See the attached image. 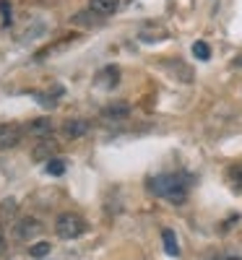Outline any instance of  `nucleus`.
<instances>
[{
	"label": "nucleus",
	"mask_w": 242,
	"mask_h": 260,
	"mask_svg": "<svg viewBox=\"0 0 242 260\" xmlns=\"http://www.w3.org/2000/svg\"><path fill=\"white\" fill-rule=\"evenodd\" d=\"M188 190H190V177L177 175V172H164V175L148 180V192L172 203H183L188 198Z\"/></svg>",
	"instance_id": "f257e3e1"
},
{
	"label": "nucleus",
	"mask_w": 242,
	"mask_h": 260,
	"mask_svg": "<svg viewBox=\"0 0 242 260\" xmlns=\"http://www.w3.org/2000/svg\"><path fill=\"white\" fill-rule=\"evenodd\" d=\"M83 232H86L83 216H78L73 211H65L55 219V234L60 237V240H76V237H81Z\"/></svg>",
	"instance_id": "f03ea898"
},
{
	"label": "nucleus",
	"mask_w": 242,
	"mask_h": 260,
	"mask_svg": "<svg viewBox=\"0 0 242 260\" xmlns=\"http://www.w3.org/2000/svg\"><path fill=\"white\" fill-rule=\"evenodd\" d=\"M39 232H42V224H39V219H34V216H24V219H18L13 224V237L18 242H32Z\"/></svg>",
	"instance_id": "7ed1b4c3"
},
{
	"label": "nucleus",
	"mask_w": 242,
	"mask_h": 260,
	"mask_svg": "<svg viewBox=\"0 0 242 260\" xmlns=\"http://www.w3.org/2000/svg\"><path fill=\"white\" fill-rule=\"evenodd\" d=\"M21 141H24V127L16 122H0V151L16 148Z\"/></svg>",
	"instance_id": "20e7f679"
},
{
	"label": "nucleus",
	"mask_w": 242,
	"mask_h": 260,
	"mask_svg": "<svg viewBox=\"0 0 242 260\" xmlns=\"http://www.w3.org/2000/svg\"><path fill=\"white\" fill-rule=\"evenodd\" d=\"M57 148H60V143L55 141V138H39V143L32 148V159L34 161H50V159H55V154H57Z\"/></svg>",
	"instance_id": "39448f33"
},
{
	"label": "nucleus",
	"mask_w": 242,
	"mask_h": 260,
	"mask_svg": "<svg viewBox=\"0 0 242 260\" xmlns=\"http://www.w3.org/2000/svg\"><path fill=\"white\" fill-rule=\"evenodd\" d=\"M52 130H55V122H52L50 117H37V120L26 122L24 133H29V136H34V138H50Z\"/></svg>",
	"instance_id": "423d86ee"
},
{
	"label": "nucleus",
	"mask_w": 242,
	"mask_h": 260,
	"mask_svg": "<svg viewBox=\"0 0 242 260\" xmlns=\"http://www.w3.org/2000/svg\"><path fill=\"white\" fill-rule=\"evenodd\" d=\"M89 120H81V117H76V120H65L63 122V136L65 138H71V141H76V138H83L86 133H89Z\"/></svg>",
	"instance_id": "0eeeda50"
},
{
	"label": "nucleus",
	"mask_w": 242,
	"mask_h": 260,
	"mask_svg": "<svg viewBox=\"0 0 242 260\" xmlns=\"http://www.w3.org/2000/svg\"><path fill=\"white\" fill-rule=\"evenodd\" d=\"M97 83L102 86V89H115V86L120 83V68L117 65H107V68H102L97 73Z\"/></svg>",
	"instance_id": "6e6552de"
},
{
	"label": "nucleus",
	"mask_w": 242,
	"mask_h": 260,
	"mask_svg": "<svg viewBox=\"0 0 242 260\" xmlns=\"http://www.w3.org/2000/svg\"><path fill=\"white\" fill-rule=\"evenodd\" d=\"M120 8V0H89V11L97 16H112Z\"/></svg>",
	"instance_id": "1a4fd4ad"
},
{
	"label": "nucleus",
	"mask_w": 242,
	"mask_h": 260,
	"mask_svg": "<svg viewBox=\"0 0 242 260\" xmlns=\"http://www.w3.org/2000/svg\"><path fill=\"white\" fill-rule=\"evenodd\" d=\"M102 115H104L107 120H125V117L130 115V107H128L125 102H115V104L104 107V110H102Z\"/></svg>",
	"instance_id": "9d476101"
},
{
	"label": "nucleus",
	"mask_w": 242,
	"mask_h": 260,
	"mask_svg": "<svg viewBox=\"0 0 242 260\" xmlns=\"http://www.w3.org/2000/svg\"><path fill=\"white\" fill-rule=\"evenodd\" d=\"M162 242H164V252L169 257H177L180 255V245H177V237H174L172 229H162Z\"/></svg>",
	"instance_id": "9b49d317"
},
{
	"label": "nucleus",
	"mask_w": 242,
	"mask_h": 260,
	"mask_svg": "<svg viewBox=\"0 0 242 260\" xmlns=\"http://www.w3.org/2000/svg\"><path fill=\"white\" fill-rule=\"evenodd\" d=\"M73 24H78V26H97L99 24V16L94 11H81V13L73 16Z\"/></svg>",
	"instance_id": "f8f14e48"
},
{
	"label": "nucleus",
	"mask_w": 242,
	"mask_h": 260,
	"mask_svg": "<svg viewBox=\"0 0 242 260\" xmlns=\"http://www.w3.org/2000/svg\"><path fill=\"white\" fill-rule=\"evenodd\" d=\"M16 211H18V203L13 198H6L3 203H0V221H11L16 216Z\"/></svg>",
	"instance_id": "ddd939ff"
},
{
	"label": "nucleus",
	"mask_w": 242,
	"mask_h": 260,
	"mask_svg": "<svg viewBox=\"0 0 242 260\" xmlns=\"http://www.w3.org/2000/svg\"><path fill=\"white\" fill-rule=\"evenodd\" d=\"M45 172H47V175H52V177H60L63 175V172H65V159H50L47 161V167H45Z\"/></svg>",
	"instance_id": "4468645a"
},
{
	"label": "nucleus",
	"mask_w": 242,
	"mask_h": 260,
	"mask_svg": "<svg viewBox=\"0 0 242 260\" xmlns=\"http://www.w3.org/2000/svg\"><path fill=\"white\" fill-rule=\"evenodd\" d=\"M50 250H52L50 242H37V245L29 247V255L32 257H45V255H50Z\"/></svg>",
	"instance_id": "2eb2a0df"
},
{
	"label": "nucleus",
	"mask_w": 242,
	"mask_h": 260,
	"mask_svg": "<svg viewBox=\"0 0 242 260\" xmlns=\"http://www.w3.org/2000/svg\"><path fill=\"white\" fill-rule=\"evenodd\" d=\"M193 55L198 60H208L211 57V47L206 45V42H195V45H193Z\"/></svg>",
	"instance_id": "dca6fc26"
},
{
	"label": "nucleus",
	"mask_w": 242,
	"mask_h": 260,
	"mask_svg": "<svg viewBox=\"0 0 242 260\" xmlns=\"http://www.w3.org/2000/svg\"><path fill=\"white\" fill-rule=\"evenodd\" d=\"M229 180H232V185H234L237 190H242V164H234V167L229 169Z\"/></svg>",
	"instance_id": "f3484780"
},
{
	"label": "nucleus",
	"mask_w": 242,
	"mask_h": 260,
	"mask_svg": "<svg viewBox=\"0 0 242 260\" xmlns=\"http://www.w3.org/2000/svg\"><path fill=\"white\" fill-rule=\"evenodd\" d=\"M0 11H3V24L8 26L11 24V6H8V0H0Z\"/></svg>",
	"instance_id": "a211bd4d"
},
{
	"label": "nucleus",
	"mask_w": 242,
	"mask_h": 260,
	"mask_svg": "<svg viewBox=\"0 0 242 260\" xmlns=\"http://www.w3.org/2000/svg\"><path fill=\"white\" fill-rule=\"evenodd\" d=\"M211 260H242V255H234V252H219V255H214Z\"/></svg>",
	"instance_id": "6ab92c4d"
},
{
	"label": "nucleus",
	"mask_w": 242,
	"mask_h": 260,
	"mask_svg": "<svg viewBox=\"0 0 242 260\" xmlns=\"http://www.w3.org/2000/svg\"><path fill=\"white\" fill-rule=\"evenodd\" d=\"M3 242H6V232H3V226H0V250H3Z\"/></svg>",
	"instance_id": "aec40b11"
}]
</instances>
